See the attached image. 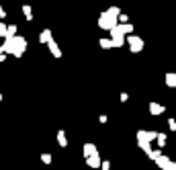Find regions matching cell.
<instances>
[{
    "instance_id": "7c38bea8",
    "label": "cell",
    "mask_w": 176,
    "mask_h": 170,
    "mask_svg": "<svg viewBox=\"0 0 176 170\" xmlns=\"http://www.w3.org/2000/svg\"><path fill=\"white\" fill-rule=\"evenodd\" d=\"M98 43H100V47H103V49H111L113 47V41H111V37H103V39H100V41H98Z\"/></svg>"
},
{
    "instance_id": "e0dca14e",
    "label": "cell",
    "mask_w": 176,
    "mask_h": 170,
    "mask_svg": "<svg viewBox=\"0 0 176 170\" xmlns=\"http://www.w3.org/2000/svg\"><path fill=\"white\" fill-rule=\"evenodd\" d=\"M16 35V25H8V35L6 37H15Z\"/></svg>"
},
{
    "instance_id": "44dd1931",
    "label": "cell",
    "mask_w": 176,
    "mask_h": 170,
    "mask_svg": "<svg viewBox=\"0 0 176 170\" xmlns=\"http://www.w3.org/2000/svg\"><path fill=\"white\" fill-rule=\"evenodd\" d=\"M41 158H43V162H45V164H49V162H51V156H49V154H43Z\"/></svg>"
},
{
    "instance_id": "7402d4cb",
    "label": "cell",
    "mask_w": 176,
    "mask_h": 170,
    "mask_svg": "<svg viewBox=\"0 0 176 170\" xmlns=\"http://www.w3.org/2000/svg\"><path fill=\"white\" fill-rule=\"evenodd\" d=\"M4 17H6V10L2 8V4H0V19H4Z\"/></svg>"
},
{
    "instance_id": "d6986e66",
    "label": "cell",
    "mask_w": 176,
    "mask_h": 170,
    "mask_svg": "<svg viewBox=\"0 0 176 170\" xmlns=\"http://www.w3.org/2000/svg\"><path fill=\"white\" fill-rule=\"evenodd\" d=\"M168 127H170L172 131H176V121H174V119H170V121H168Z\"/></svg>"
},
{
    "instance_id": "ba28073f",
    "label": "cell",
    "mask_w": 176,
    "mask_h": 170,
    "mask_svg": "<svg viewBox=\"0 0 176 170\" xmlns=\"http://www.w3.org/2000/svg\"><path fill=\"white\" fill-rule=\"evenodd\" d=\"M86 164L90 166V168H98V166H100V158H98L96 152H94L92 156H88V158H86Z\"/></svg>"
},
{
    "instance_id": "ac0fdd59",
    "label": "cell",
    "mask_w": 176,
    "mask_h": 170,
    "mask_svg": "<svg viewBox=\"0 0 176 170\" xmlns=\"http://www.w3.org/2000/svg\"><path fill=\"white\" fill-rule=\"evenodd\" d=\"M156 139H160V141H158L160 146H164V144H166V135H164V133H158V137H156Z\"/></svg>"
},
{
    "instance_id": "8992f818",
    "label": "cell",
    "mask_w": 176,
    "mask_h": 170,
    "mask_svg": "<svg viewBox=\"0 0 176 170\" xmlns=\"http://www.w3.org/2000/svg\"><path fill=\"white\" fill-rule=\"evenodd\" d=\"M47 47H49V51H51V55H53L55 59L62 58V49H59V45H58V43H55V39H53V41H49Z\"/></svg>"
},
{
    "instance_id": "5b68a950",
    "label": "cell",
    "mask_w": 176,
    "mask_h": 170,
    "mask_svg": "<svg viewBox=\"0 0 176 170\" xmlns=\"http://www.w3.org/2000/svg\"><path fill=\"white\" fill-rule=\"evenodd\" d=\"M127 45H129V49H131V54H139L143 49V39L141 37H137V35H127Z\"/></svg>"
},
{
    "instance_id": "9a60e30c",
    "label": "cell",
    "mask_w": 176,
    "mask_h": 170,
    "mask_svg": "<svg viewBox=\"0 0 176 170\" xmlns=\"http://www.w3.org/2000/svg\"><path fill=\"white\" fill-rule=\"evenodd\" d=\"M58 141H59V146H62V148L68 146V141H66V133H64V131H59V133H58Z\"/></svg>"
},
{
    "instance_id": "7a4b0ae2",
    "label": "cell",
    "mask_w": 176,
    "mask_h": 170,
    "mask_svg": "<svg viewBox=\"0 0 176 170\" xmlns=\"http://www.w3.org/2000/svg\"><path fill=\"white\" fill-rule=\"evenodd\" d=\"M156 137H158V133H154V131H137V144H139V148H141L147 156H152V146H150V141L156 139Z\"/></svg>"
},
{
    "instance_id": "6da1fadb",
    "label": "cell",
    "mask_w": 176,
    "mask_h": 170,
    "mask_svg": "<svg viewBox=\"0 0 176 170\" xmlns=\"http://www.w3.org/2000/svg\"><path fill=\"white\" fill-rule=\"evenodd\" d=\"M2 47V54H10L15 58H23L25 49H27V39L21 37V35H15V37H6L4 43L0 45Z\"/></svg>"
},
{
    "instance_id": "2e32d148",
    "label": "cell",
    "mask_w": 176,
    "mask_h": 170,
    "mask_svg": "<svg viewBox=\"0 0 176 170\" xmlns=\"http://www.w3.org/2000/svg\"><path fill=\"white\" fill-rule=\"evenodd\" d=\"M6 35H8V25L0 23V37H4V39H6Z\"/></svg>"
},
{
    "instance_id": "52a82bcc",
    "label": "cell",
    "mask_w": 176,
    "mask_h": 170,
    "mask_svg": "<svg viewBox=\"0 0 176 170\" xmlns=\"http://www.w3.org/2000/svg\"><path fill=\"white\" fill-rule=\"evenodd\" d=\"M39 41H41V43H45V45H47L49 41H53V33H51L49 29H43V31L39 33Z\"/></svg>"
},
{
    "instance_id": "603a6c76",
    "label": "cell",
    "mask_w": 176,
    "mask_h": 170,
    "mask_svg": "<svg viewBox=\"0 0 176 170\" xmlns=\"http://www.w3.org/2000/svg\"><path fill=\"white\" fill-rule=\"evenodd\" d=\"M0 101H2V94H0Z\"/></svg>"
},
{
    "instance_id": "5bb4252c",
    "label": "cell",
    "mask_w": 176,
    "mask_h": 170,
    "mask_svg": "<svg viewBox=\"0 0 176 170\" xmlns=\"http://www.w3.org/2000/svg\"><path fill=\"white\" fill-rule=\"evenodd\" d=\"M107 12H111L113 17H117V19H119V15H121V8H119V6H109Z\"/></svg>"
},
{
    "instance_id": "8fae6325",
    "label": "cell",
    "mask_w": 176,
    "mask_h": 170,
    "mask_svg": "<svg viewBox=\"0 0 176 170\" xmlns=\"http://www.w3.org/2000/svg\"><path fill=\"white\" fill-rule=\"evenodd\" d=\"M166 86H170V88H176V74H166Z\"/></svg>"
},
{
    "instance_id": "9c48e42d",
    "label": "cell",
    "mask_w": 176,
    "mask_h": 170,
    "mask_svg": "<svg viewBox=\"0 0 176 170\" xmlns=\"http://www.w3.org/2000/svg\"><path fill=\"white\" fill-rule=\"evenodd\" d=\"M150 113H152V115H162V113H164V107L158 105V102H150Z\"/></svg>"
},
{
    "instance_id": "277c9868",
    "label": "cell",
    "mask_w": 176,
    "mask_h": 170,
    "mask_svg": "<svg viewBox=\"0 0 176 170\" xmlns=\"http://www.w3.org/2000/svg\"><path fill=\"white\" fill-rule=\"evenodd\" d=\"M109 33H111L113 47H121V45H125V31H123V25H117V27H113Z\"/></svg>"
},
{
    "instance_id": "30bf717a",
    "label": "cell",
    "mask_w": 176,
    "mask_h": 170,
    "mask_svg": "<svg viewBox=\"0 0 176 170\" xmlns=\"http://www.w3.org/2000/svg\"><path fill=\"white\" fill-rule=\"evenodd\" d=\"M23 15L27 21H33V8H31L29 4H23Z\"/></svg>"
},
{
    "instance_id": "ffe728a7",
    "label": "cell",
    "mask_w": 176,
    "mask_h": 170,
    "mask_svg": "<svg viewBox=\"0 0 176 170\" xmlns=\"http://www.w3.org/2000/svg\"><path fill=\"white\" fill-rule=\"evenodd\" d=\"M119 21H121L123 25H127V15H123V12H121V15H119Z\"/></svg>"
},
{
    "instance_id": "3957f363",
    "label": "cell",
    "mask_w": 176,
    "mask_h": 170,
    "mask_svg": "<svg viewBox=\"0 0 176 170\" xmlns=\"http://www.w3.org/2000/svg\"><path fill=\"white\" fill-rule=\"evenodd\" d=\"M117 21H119L117 17H113L111 12L104 10V12H100V17H98V27L103 31H111L113 27H117Z\"/></svg>"
},
{
    "instance_id": "4fadbf2b",
    "label": "cell",
    "mask_w": 176,
    "mask_h": 170,
    "mask_svg": "<svg viewBox=\"0 0 176 170\" xmlns=\"http://www.w3.org/2000/svg\"><path fill=\"white\" fill-rule=\"evenodd\" d=\"M94 152H96V148H94V144H86V146H84V156H92Z\"/></svg>"
}]
</instances>
